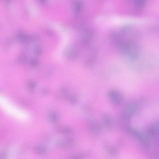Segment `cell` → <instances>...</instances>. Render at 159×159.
<instances>
[{"label":"cell","mask_w":159,"mask_h":159,"mask_svg":"<svg viewBox=\"0 0 159 159\" xmlns=\"http://www.w3.org/2000/svg\"><path fill=\"white\" fill-rule=\"evenodd\" d=\"M107 95L110 103L114 106L119 107L122 105L124 101L123 96L117 90H110L108 92Z\"/></svg>","instance_id":"cell-1"},{"label":"cell","mask_w":159,"mask_h":159,"mask_svg":"<svg viewBox=\"0 0 159 159\" xmlns=\"http://www.w3.org/2000/svg\"><path fill=\"white\" fill-rule=\"evenodd\" d=\"M102 123L108 130H112L113 127V121L111 115L108 113H104L102 115Z\"/></svg>","instance_id":"cell-2"},{"label":"cell","mask_w":159,"mask_h":159,"mask_svg":"<svg viewBox=\"0 0 159 159\" xmlns=\"http://www.w3.org/2000/svg\"><path fill=\"white\" fill-rule=\"evenodd\" d=\"M90 129L94 132H99L102 128V125L100 123L96 120H91L89 121Z\"/></svg>","instance_id":"cell-3"},{"label":"cell","mask_w":159,"mask_h":159,"mask_svg":"<svg viewBox=\"0 0 159 159\" xmlns=\"http://www.w3.org/2000/svg\"><path fill=\"white\" fill-rule=\"evenodd\" d=\"M65 96L69 102L72 104L75 105L78 102V96L74 93H70L68 91L66 93Z\"/></svg>","instance_id":"cell-4"},{"label":"cell","mask_w":159,"mask_h":159,"mask_svg":"<svg viewBox=\"0 0 159 159\" xmlns=\"http://www.w3.org/2000/svg\"><path fill=\"white\" fill-rule=\"evenodd\" d=\"M36 150L37 153L40 155H43L45 154L46 151V149L45 148L41 146L37 147Z\"/></svg>","instance_id":"cell-5"}]
</instances>
